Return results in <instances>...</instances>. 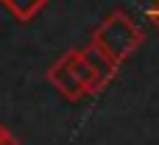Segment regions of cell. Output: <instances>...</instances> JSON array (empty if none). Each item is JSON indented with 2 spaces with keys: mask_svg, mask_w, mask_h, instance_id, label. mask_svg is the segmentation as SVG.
Instances as JSON below:
<instances>
[{
  "mask_svg": "<svg viewBox=\"0 0 159 145\" xmlns=\"http://www.w3.org/2000/svg\"><path fill=\"white\" fill-rule=\"evenodd\" d=\"M154 6H159V0H154Z\"/></svg>",
  "mask_w": 159,
  "mask_h": 145,
  "instance_id": "9c48e42d",
  "label": "cell"
},
{
  "mask_svg": "<svg viewBox=\"0 0 159 145\" xmlns=\"http://www.w3.org/2000/svg\"><path fill=\"white\" fill-rule=\"evenodd\" d=\"M0 145H20V140H17V137H14V134L6 129V131L0 134Z\"/></svg>",
  "mask_w": 159,
  "mask_h": 145,
  "instance_id": "8992f818",
  "label": "cell"
},
{
  "mask_svg": "<svg viewBox=\"0 0 159 145\" xmlns=\"http://www.w3.org/2000/svg\"><path fill=\"white\" fill-rule=\"evenodd\" d=\"M50 0H0V6L17 20V22H31Z\"/></svg>",
  "mask_w": 159,
  "mask_h": 145,
  "instance_id": "5b68a950",
  "label": "cell"
},
{
  "mask_svg": "<svg viewBox=\"0 0 159 145\" xmlns=\"http://www.w3.org/2000/svg\"><path fill=\"white\" fill-rule=\"evenodd\" d=\"M67 61H70V70H73V75L78 78V84L84 87V95H98V92H103L106 89V84L89 70V64L84 61V56H81V50H67Z\"/></svg>",
  "mask_w": 159,
  "mask_h": 145,
  "instance_id": "3957f363",
  "label": "cell"
},
{
  "mask_svg": "<svg viewBox=\"0 0 159 145\" xmlns=\"http://www.w3.org/2000/svg\"><path fill=\"white\" fill-rule=\"evenodd\" d=\"M143 42H145L143 28H140L126 11H112V14L103 17L101 25L92 31V45L101 48L115 64H123L129 56H134Z\"/></svg>",
  "mask_w": 159,
  "mask_h": 145,
  "instance_id": "6da1fadb",
  "label": "cell"
},
{
  "mask_svg": "<svg viewBox=\"0 0 159 145\" xmlns=\"http://www.w3.org/2000/svg\"><path fill=\"white\" fill-rule=\"evenodd\" d=\"M81 56H84V61L89 64V70H92V73H95L106 87H109V84H112V78L117 75V67H120V64H115V61H112L101 48H95L92 42H89L87 48H81Z\"/></svg>",
  "mask_w": 159,
  "mask_h": 145,
  "instance_id": "277c9868",
  "label": "cell"
},
{
  "mask_svg": "<svg viewBox=\"0 0 159 145\" xmlns=\"http://www.w3.org/2000/svg\"><path fill=\"white\" fill-rule=\"evenodd\" d=\"M3 131H6V129H3V123H0V134H3Z\"/></svg>",
  "mask_w": 159,
  "mask_h": 145,
  "instance_id": "ba28073f",
  "label": "cell"
},
{
  "mask_svg": "<svg viewBox=\"0 0 159 145\" xmlns=\"http://www.w3.org/2000/svg\"><path fill=\"white\" fill-rule=\"evenodd\" d=\"M45 78H48V84H53V87H56L67 101H81V98H84V87H81L78 78L73 75L70 61H67V53H61V56L48 67Z\"/></svg>",
  "mask_w": 159,
  "mask_h": 145,
  "instance_id": "7a4b0ae2",
  "label": "cell"
},
{
  "mask_svg": "<svg viewBox=\"0 0 159 145\" xmlns=\"http://www.w3.org/2000/svg\"><path fill=\"white\" fill-rule=\"evenodd\" d=\"M148 17H151V22L159 28V6H151V11H148Z\"/></svg>",
  "mask_w": 159,
  "mask_h": 145,
  "instance_id": "52a82bcc",
  "label": "cell"
}]
</instances>
